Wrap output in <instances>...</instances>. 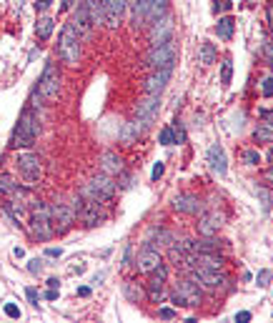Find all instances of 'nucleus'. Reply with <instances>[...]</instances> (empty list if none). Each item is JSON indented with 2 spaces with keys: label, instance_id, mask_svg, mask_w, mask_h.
Instances as JSON below:
<instances>
[{
  "label": "nucleus",
  "instance_id": "nucleus-1",
  "mask_svg": "<svg viewBox=\"0 0 273 323\" xmlns=\"http://www.w3.org/2000/svg\"><path fill=\"white\" fill-rule=\"evenodd\" d=\"M38 133H40V123H38V116L33 113V111H23V116H20V121H18V128L13 133V148H30L33 143H35V138H38Z\"/></svg>",
  "mask_w": 273,
  "mask_h": 323
},
{
  "label": "nucleus",
  "instance_id": "nucleus-2",
  "mask_svg": "<svg viewBox=\"0 0 273 323\" xmlns=\"http://www.w3.org/2000/svg\"><path fill=\"white\" fill-rule=\"evenodd\" d=\"M113 193H116V183H113V176H108V173L95 176V178L80 191L83 198H88V200H98V203H108V200L113 198Z\"/></svg>",
  "mask_w": 273,
  "mask_h": 323
},
{
  "label": "nucleus",
  "instance_id": "nucleus-3",
  "mask_svg": "<svg viewBox=\"0 0 273 323\" xmlns=\"http://www.w3.org/2000/svg\"><path fill=\"white\" fill-rule=\"evenodd\" d=\"M58 56H61L63 63H68V65H78V61H80V35L75 33L73 25H66L63 33H61Z\"/></svg>",
  "mask_w": 273,
  "mask_h": 323
},
{
  "label": "nucleus",
  "instance_id": "nucleus-4",
  "mask_svg": "<svg viewBox=\"0 0 273 323\" xmlns=\"http://www.w3.org/2000/svg\"><path fill=\"white\" fill-rule=\"evenodd\" d=\"M30 233L35 238H40V241H45V238H50L56 233L53 231V221H50V208L45 203H40V200L30 210Z\"/></svg>",
  "mask_w": 273,
  "mask_h": 323
},
{
  "label": "nucleus",
  "instance_id": "nucleus-5",
  "mask_svg": "<svg viewBox=\"0 0 273 323\" xmlns=\"http://www.w3.org/2000/svg\"><path fill=\"white\" fill-rule=\"evenodd\" d=\"M176 63V45L173 40L163 43V45H153L145 56V65L153 68V70H160V68H173Z\"/></svg>",
  "mask_w": 273,
  "mask_h": 323
},
{
  "label": "nucleus",
  "instance_id": "nucleus-6",
  "mask_svg": "<svg viewBox=\"0 0 273 323\" xmlns=\"http://www.w3.org/2000/svg\"><path fill=\"white\" fill-rule=\"evenodd\" d=\"M173 303L176 306L196 308L201 303V291H198L196 281H178L176 283V291H173Z\"/></svg>",
  "mask_w": 273,
  "mask_h": 323
},
{
  "label": "nucleus",
  "instance_id": "nucleus-7",
  "mask_svg": "<svg viewBox=\"0 0 273 323\" xmlns=\"http://www.w3.org/2000/svg\"><path fill=\"white\" fill-rule=\"evenodd\" d=\"M38 90L48 100H56L58 98V93H61V73H58V68L53 63L45 65V70H43V75L38 80Z\"/></svg>",
  "mask_w": 273,
  "mask_h": 323
},
{
  "label": "nucleus",
  "instance_id": "nucleus-8",
  "mask_svg": "<svg viewBox=\"0 0 273 323\" xmlns=\"http://www.w3.org/2000/svg\"><path fill=\"white\" fill-rule=\"evenodd\" d=\"M188 273H191V281H196L198 286H205V288H223L226 286V278L221 276V271L203 268V265H193Z\"/></svg>",
  "mask_w": 273,
  "mask_h": 323
},
{
  "label": "nucleus",
  "instance_id": "nucleus-9",
  "mask_svg": "<svg viewBox=\"0 0 273 323\" xmlns=\"http://www.w3.org/2000/svg\"><path fill=\"white\" fill-rule=\"evenodd\" d=\"M18 171L20 176L28 181V183H35L40 176H43V166H40V158L33 155V153H23L18 158Z\"/></svg>",
  "mask_w": 273,
  "mask_h": 323
},
{
  "label": "nucleus",
  "instance_id": "nucleus-10",
  "mask_svg": "<svg viewBox=\"0 0 273 323\" xmlns=\"http://www.w3.org/2000/svg\"><path fill=\"white\" fill-rule=\"evenodd\" d=\"M158 108H160V100H158V95H148L145 100H140L136 105V121L143 126V128H148L153 121H155V116H158Z\"/></svg>",
  "mask_w": 273,
  "mask_h": 323
},
{
  "label": "nucleus",
  "instance_id": "nucleus-11",
  "mask_svg": "<svg viewBox=\"0 0 273 323\" xmlns=\"http://www.w3.org/2000/svg\"><path fill=\"white\" fill-rule=\"evenodd\" d=\"M73 218H75V210H73L70 205H63V203H58V205H53V208H50L53 231H58V233H66V231H68L70 223H73Z\"/></svg>",
  "mask_w": 273,
  "mask_h": 323
},
{
  "label": "nucleus",
  "instance_id": "nucleus-12",
  "mask_svg": "<svg viewBox=\"0 0 273 323\" xmlns=\"http://www.w3.org/2000/svg\"><path fill=\"white\" fill-rule=\"evenodd\" d=\"M166 265L160 263L153 273H150V278H148V296H150V301L153 303H160V298H163V293H166Z\"/></svg>",
  "mask_w": 273,
  "mask_h": 323
},
{
  "label": "nucleus",
  "instance_id": "nucleus-13",
  "mask_svg": "<svg viewBox=\"0 0 273 323\" xmlns=\"http://www.w3.org/2000/svg\"><path fill=\"white\" fill-rule=\"evenodd\" d=\"M168 40H173V20H171V15H166L158 23H153V30H150V43L153 45H163Z\"/></svg>",
  "mask_w": 273,
  "mask_h": 323
},
{
  "label": "nucleus",
  "instance_id": "nucleus-14",
  "mask_svg": "<svg viewBox=\"0 0 273 323\" xmlns=\"http://www.w3.org/2000/svg\"><path fill=\"white\" fill-rule=\"evenodd\" d=\"M168 80H171V68L153 70V73L148 75V80H145V93H148V95H160L163 88L168 85Z\"/></svg>",
  "mask_w": 273,
  "mask_h": 323
},
{
  "label": "nucleus",
  "instance_id": "nucleus-15",
  "mask_svg": "<svg viewBox=\"0 0 273 323\" xmlns=\"http://www.w3.org/2000/svg\"><path fill=\"white\" fill-rule=\"evenodd\" d=\"M70 25L75 28V33H78L80 38H88V35H90V30H93V18H90V13H88V5H85V3H80V5H78L75 18H73V23H70Z\"/></svg>",
  "mask_w": 273,
  "mask_h": 323
},
{
  "label": "nucleus",
  "instance_id": "nucleus-16",
  "mask_svg": "<svg viewBox=\"0 0 273 323\" xmlns=\"http://www.w3.org/2000/svg\"><path fill=\"white\" fill-rule=\"evenodd\" d=\"M160 263H163V260H160V253H158L155 248H148V246L138 253V260H136V265H138L140 273H153Z\"/></svg>",
  "mask_w": 273,
  "mask_h": 323
},
{
  "label": "nucleus",
  "instance_id": "nucleus-17",
  "mask_svg": "<svg viewBox=\"0 0 273 323\" xmlns=\"http://www.w3.org/2000/svg\"><path fill=\"white\" fill-rule=\"evenodd\" d=\"M126 5H128V0H105V25L108 28H118Z\"/></svg>",
  "mask_w": 273,
  "mask_h": 323
},
{
  "label": "nucleus",
  "instance_id": "nucleus-18",
  "mask_svg": "<svg viewBox=\"0 0 273 323\" xmlns=\"http://www.w3.org/2000/svg\"><path fill=\"white\" fill-rule=\"evenodd\" d=\"M173 208H176L178 213H201L203 203H201L196 195L183 193V195H176V198H173Z\"/></svg>",
  "mask_w": 273,
  "mask_h": 323
},
{
  "label": "nucleus",
  "instance_id": "nucleus-19",
  "mask_svg": "<svg viewBox=\"0 0 273 323\" xmlns=\"http://www.w3.org/2000/svg\"><path fill=\"white\" fill-rule=\"evenodd\" d=\"M208 163H210V168H213V173H218V176H226V171H228V163H226V153H223V148L215 143V145H210V150H208Z\"/></svg>",
  "mask_w": 273,
  "mask_h": 323
},
{
  "label": "nucleus",
  "instance_id": "nucleus-20",
  "mask_svg": "<svg viewBox=\"0 0 273 323\" xmlns=\"http://www.w3.org/2000/svg\"><path fill=\"white\" fill-rule=\"evenodd\" d=\"M100 171L108 173V176H121V173H123V160H121V155H116V153H103V155H100Z\"/></svg>",
  "mask_w": 273,
  "mask_h": 323
},
{
  "label": "nucleus",
  "instance_id": "nucleus-21",
  "mask_svg": "<svg viewBox=\"0 0 273 323\" xmlns=\"http://www.w3.org/2000/svg\"><path fill=\"white\" fill-rule=\"evenodd\" d=\"M218 228H221V216L218 213H203L201 216V221H198V233L201 236H213V233H218Z\"/></svg>",
  "mask_w": 273,
  "mask_h": 323
},
{
  "label": "nucleus",
  "instance_id": "nucleus-22",
  "mask_svg": "<svg viewBox=\"0 0 273 323\" xmlns=\"http://www.w3.org/2000/svg\"><path fill=\"white\" fill-rule=\"evenodd\" d=\"M128 5H131V13H133V23L145 25V18H148V10H150L153 0H128Z\"/></svg>",
  "mask_w": 273,
  "mask_h": 323
},
{
  "label": "nucleus",
  "instance_id": "nucleus-23",
  "mask_svg": "<svg viewBox=\"0 0 273 323\" xmlns=\"http://www.w3.org/2000/svg\"><path fill=\"white\" fill-rule=\"evenodd\" d=\"M85 5H88V13L93 18V25L105 23V0H85Z\"/></svg>",
  "mask_w": 273,
  "mask_h": 323
},
{
  "label": "nucleus",
  "instance_id": "nucleus-24",
  "mask_svg": "<svg viewBox=\"0 0 273 323\" xmlns=\"http://www.w3.org/2000/svg\"><path fill=\"white\" fill-rule=\"evenodd\" d=\"M0 193H8V195H18V198H25V188H20L18 183H13V178L10 176H5V173H0Z\"/></svg>",
  "mask_w": 273,
  "mask_h": 323
},
{
  "label": "nucleus",
  "instance_id": "nucleus-25",
  "mask_svg": "<svg viewBox=\"0 0 273 323\" xmlns=\"http://www.w3.org/2000/svg\"><path fill=\"white\" fill-rule=\"evenodd\" d=\"M196 265L221 271V268H223V258H221V256H215V253H196Z\"/></svg>",
  "mask_w": 273,
  "mask_h": 323
},
{
  "label": "nucleus",
  "instance_id": "nucleus-26",
  "mask_svg": "<svg viewBox=\"0 0 273 323\" xmlns=\"http://www.w3.org/2000/svg\"><path fill=\"white\" fill-rule=\"evenodd\" d=\"M215 58H218V53H215L213 43L203 40V43H201V48H198V61H201L203 65H210V63H215Z\"/></svg>",
  "mask_w": 273,
  "mask_h": 323
},
{
  "label": "nucleus",
  "instance_id": "nucleus-27",
  "mask_svg": "<svg viewBox=\"0 0 273 323\" xmlns=\"http://www.w3.org/2000/svg\"><path fill=\"white\" fill-rule=\"evenodd\" d=\"M215 33H218V38L231 40V35H233V18H221L218 25H215Z\"/></svg>",
  "mask_w": 273,
  "mask_h": 323
},
{
  "label": "nucleus",
  "instance_id": "nucleus-28",
  "mask_svg": "<svg viewBox=\"0 0 273 323\" xmlns=\"http://www.w3.org/2000/svg\"><path fill=\"white\" fill-rule=\"evenodd\" d=\"M50 33H53V20H50V18H40L38 25H35V35H38L40 40H48Z\"/></svg>",
  "mask_w": 273,
  "mask_h": 323
},
{
  "label": "nucleus",
  "instance_id": "nucleus-29",
  "mask_svg": "<svg viewBox=\"0 0 273 323\" xmlns=\"http://www.w3.org/2000/svg\"><path fill=\"white\" fill-rule=\"evenodd\" d=\"M166 8H168V0H153V5H150V10H148L145 23H155V18H160V15L166 13Z\"/></svg>",
  "mask_w": 273,
  "mask_h": 323
},
{
  "label": "nucleus",
  "instance_id": "nucleus-30",
  "mask_svg": "<svg viewBox=\"0 0 273 323\" xmlns=\"http://www.w3.org/2000/svg\"><path fill=\"white\" fill-rule=\"evenodd\" d=\"M253 138H256L258 143H273V123H263V126H258L256 133H253Z\"/></svg>",
  "mask_w": 273,
  "mask_h": 323
},
{
  "label": "nucleus",
  "instance_id": "nucleus-31",
  "mask_svg": "<svg viewBox=\"0 0 273 323\" xmlns=\"http://www.w3.org/2000/svg\"><path fill=\"white\" fill-rule=\"evenodd\" d=\"M196 243V253H215L218 251V243L213 241V236H205L203 241H193Z\"/></svg>",
  "mask_w": 273,
  "mask_h": 323
},
{
  "label": "nucleus",
  "instance_id": "nucleus-32",
  "mask_svg": "<svg viewBox=\"0 0 273 323\" xmlns=\"http://www.w3.org/2000/svg\"><path fill=\"white\" fill-rule=\"evenodd\" d=\"M231 75H233V63H231V61H223V68H221V83L228 85V83H231Z\"/></svg>",
  "mask_w": 273,
  "mask_h": 323
},
{
  "label": "nucleus",
  "instance_id": "nucleus-33",
  "mask_svg": "<svg viewBox=\"0 0 273 323\" xmlns=\"http://www.w3.org/2000/svg\"><path fill=\"white\" fill-rule=\"evenodd\" d=\"M126 296H128L133 303H138V301L143 298V291H140V288H136L133 283H126Z\"/></svg>",
  "mask_w": 273,
  "mask_h": 323
},
{
  "label": "nucleus",
  "instance_id": "nucleus-34",
  "mask_svg": "<svg viewBox=\"0 0 273 323\" xmlns=\"http://www.w3.org/2000/svg\"><path fill=\"white\" fill-rule=\"evenodd\" d=\"M243 163L258 166V163H261V153H258V150H246V153H243Z\"/></svg>",
  "mask_w": 273,
  "mask_h": 323
},
{
  "label": "nucleus",
  "instance_id": "nucleus-35",
  "mask_svg": "<svg viewBox=\"0 0 273 323\" xmlns=\"http://www.w3.org/2000/svg\"><path fill=\"white\" fill-rule=\"evenodd\" d=\"M160 143H163V145H173V143H176V133H173V128L160 130Z\"/></svg>",
  "mask_w": 273,
  "mask_h": 323
},
{
  "label": "nucleus",
  "instance_id": "nucleus-36",
  "mask_svg": "<svg viewBox=\"0 0 273 323\" xmlns=\"http://www.w3.org/2000/svg\"><path fill=\"white\" fill-rule=\"evenodd\" d=\"M258 198L263 200V208L266 210H271V205H273V195L266 191V188H258Z\"/></svg>",
  "mask_w": 273,
  "mask_h": 323
},
{
  "label": "nucleus",
  "instance_id": "nucleus-37",
  "mask_svg": "<svg viewBox=\"0 0 273 323\" xmlns=\"http://www.w3.org/2000/svg\"><path fill=\"white\" fill-rule=\"evenodd\" d=\"M261 58H263L268 65H273V45L271 43H263V48H261Z\"/></svg>",
  "mask_w": 273,
  "mask_h": 323
},
{
  "label": "nucleus",
  "instance_id": "nucleus-38",
  "mask_svg": "<svg viewBox=\"0 0 273 323\" xmlns=\"http://www.w3.org/2000/svg\"><path fill=\"white\" fill-rule=\"evenodd\" d=\"M5 316L8 318H20V308L15 303H5Z\"/></svg>",
  "mask_w": 273,
  "mask_h": 323
},
{
  "label": "nucleus",
  "instance_id": "nucleus-39",
  "mask_svg": "<svg viewBox=\"0 0 273 323\" xmlns=\"http://www.w3.org/2000/svg\"><path fill=\"white\" fill-rule=\"evenodd\" d=\"M28 271L33 273V276H38L40 271H43V260H38V258H33V260H28Z\"/></svg>",
  "mask_w": 273,
  "mask_h": 323
},
{
  "label": "nucleus",
  "instance_id": "nucleus-40",
  "mask_svg": "<svg viewBox=\"0 0 273 323\" xmlns=\"http://www.w3.org/2000/svg\"><path fill=\"white\" fill-rule=\"evenodd\" d=\"M261 90H263L266 98H273V78H266V80H263V88H261Z\"/></svg>",
  "mask_w": 273,
  "mask_h": 323
},
{
  "label": "nucleus",
  "instance_id": "nucleus-41",
  "mask_svg": "<svg viewBox=\"0 0 273 323\" xmlns=\"http://www.w3.org/2000/svg\"><path fill=\"white\" fill-rule=\"evenodd\" d=\"M268 281H271V271H261V273H258V286H261V288H266V286H268Z\"/></svg>",
  "mask_w": 273,
  "mask_h": 323
},
{
  "label": "nucleus",
  "instance_id": "nucleus-42",
  "mask_svg": "<svg viewBox=\"0 0 273 323\" xmlns=\"http://www.w3.org/2000/svg\"><path fill=\"white\" fill-rule=\"evenodd\" d=\"M25 293H28V301H30L33 306H38V301H40V293H38V288H28Z\"/></svg>",
  "mask_w": 273,
  "mask_h": 323
},
{
  "label": "nucleus",
  "instance_id": "nucleus-43",
  "mask_svg": "<svg viewBox=\"0 0 273 323\" xmlns=\"http://www.w3.org/2000/svg\"><path fill=\"white\" fill-rule=\"evenodd\" d=\"M158 316H160V318H166V321H171V318H176V311H173V308H168V306H163V308L158 311Z\"/></svg>",
  "mask_w": 273,
  "mask_h": 323
},
{
  "label": "nucleus",
  "instance_id": "nucleus-44",
  "mask_svg": "<svg viewBox=\"0 0 273 323\" xmlns=\"http://www.w3.org/2000/svg\"><path fill=\"white\" fill-rule=\"evenodd\" d=\"M173 133H176V143H183V140H186V130L181 128V126H176Z\"/></svg>",
  "mask_w": 273,
  "mask_h": 323
},
{
  "label": "nucleus",
  "instance_id": "nucleus-45",
  "mask_svg": "<svg viewBox=\"0 0 273 323\" xmlns=\"http://www.w3.org/2000/svg\"><path fill=\"white\" fill-rule=\"evenodd\" d=\"M163 171H166V168H163V163H155V168H153V181H158V178L163 176Z\"/></svg>",
  "mask_w": 273,
  "mask_h": 323
},
{
  "label": "nucleus",
  "instance_id": "nucleus-46",
  "mask_svg": "<svg viewBox=\"0 0 273 323\" xmlns=\"http://www.w3.org/2000/svg\"><path fill=\"white\" fill-rule=\"evenodd\" d=\"M213 10H215V13H218V10H231V3H228V0H218Z\"/></svg>",
  "mask_w": 273,
  "mask_h": 323
},
{
  "label": "nucleus",
  "instance_id": "nucleus-47",
  "mask_svg": "<svg viewBox=\"0 0 273 323\" xmlns=\"http://www.w3.org/2000/svg\"><path fill=\"white\" fill-rule=\"evenodd\" d=\"M236 321H238V323H248V321H251V313H248V311H241V313L236 316Z\"/></svg>",
  "mask_w": 273,
  "mask_h": 323
},
{
  "label": "nucleus",
  "instance_id": "nucleus-48",
  "mask_svg": "<svg viewBox=\"0 0 273 323\" xmlns=\"http://www.w3.org/2000/svg\"><path fill=\"white\" fill-rule=\"evenodd\" d=\"M61 253H63L61 248H48L45 251V256H50V258H61Z\"/></svg>",
  "mask_w": 273,
  "mask_h": 323
},
{
  "label": "nucleus",
  "instance_id": "nucleus-49",
  "mask_svg": "<svg viewBox=\"0 0 273 323\" xmlns=\"http://www.w3.org/2000/svg\"><path fill=\"white\" fill-rule=\"evenodd\" d=\"M50 3H53V0H38V3H35V8H38V10H48V8H50Z\"/></svg>",
  "mask_w": 273,
  "mask_h": 323
},
{
  "label": "nucleus",
  "instance_id": "nucleus-50",
  "mask_svg": "<svg viewBox=\"0 0 273 323\" xmlns=\"http://www.w3.org/2000/svg\"><path fill=\"white\" fill-rule=\"evenodd\" d=\"M78 296H80V298H88V296H90V288H88V286H80V288H78Z\"/></svg>",
  "mask_w": 273,
  "mask_h": 323
},
{
  "label": "nucleus",
  "instance_id": "nucleus-51",
  "mask_svg": "<svg viewBox=\"0 0 273 323\" xmlns=\"http://www.w3.org/2000/svg\"><path fill=\"white\" fill-rule=\"evenodd\" d=\"M45 298H48V301H56V298H58V288H48Z\"/></svg>",
  "mask_w": 273,
  "mask_h": 323
},
{
  "label": "nucleus",
  "instance_id": "nucleus-52",
  "mask_svg": "<svg viewBox=\"0 0 273 323\" xmlns=\"http://www.w3.org/2000/svg\"><path fill=\"white\" fill-rule=\"evenodd\" d=\"M73 3H75V0H63V5H61V13L70 10V8H73Z\"/></svg>",
  "mask_w": 273,
  "mask_h": 323
},
{
  "label": "nucleus",
  "instance_id": "nucleus-53",
  "mask_svg": "<svg viewBox=\"0 0 273 323\" xmlns=\"http://www.w3.org/2000/svg\"><path fill=\"white\" fill-rule=\"evenodd\" d=\"M58 283H61L58 278H48V288H58Z\"/></svg>",
  "mask_w": 273,
  "mask_h": 323
},
{
  "label": "nucleus",
  "instance_id": "nucleus-54",
  "mask_svg": "<svg viewBox=\"0 0 273 323\" xmlns=\"http://www.w3.org/2000/svg\"><path fill=\"white\" fill-rule=\"evenodd\" d=\"M268 23H271V25H273V0H271V3H268Z\"/></svg>",
  "mask_w": 273,
  "mask_h": 323
},
{
  "label": "nucleus",
  "instance_id": "nucleus-55",
  "mask_svg": "<svg viewBox=\"0 0 273 323\" xmlns=\"http://www.w3.org/2000/svg\"><path fill=\"white\" fill-rule=\"evenodd\" d=\"M266 178H268V181H271V183H273V168H271V171H268V173H266Z\"/></svg>",
  "mask_w": 273,
  "mask_h": 323
},
{
  "label": "nucleus",
  "instance_id": "nucleus-56",
  "mask_svg": "<svg viewBox=\"0 0 273 323\" xmlns=\"http://www.w3.org/2000/svg\"><path fill=\"white\" fill-rule=\"evenodd\" d=\"M268 160H271V163H273V148H271V150H268Z\"/></svg>",
  "mask_w": 273,
  "mask_h": 323
}]
</instances>
